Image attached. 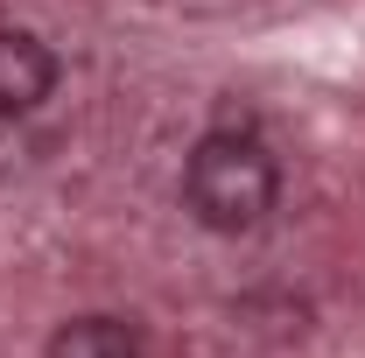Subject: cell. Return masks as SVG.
<instances>
[{
  "label": "cell",
  "mask_w": 365,
  "mask_h": 358,
  "mask_svg": "<svg viewBox=\"0 0 365 358\" xmlns=\"http://www.w3.org/2000/svg\"><path fill=\"white\" fill-rule=\"evenodd\" d=\"M274 155L253 134H211L197 140L190 169H182V197L190 211L211 225V232H253V225L274 211Z\"/></svg>",
  "instance_id": "cell-1"
},
{
  "label": "cell",
  "mask_w": 365,
  "mask_h": 358,
  "mask_svg": "<svg viewBox=\"0 0 365 358\" xmlns=\"http://www.w3.org/2000/svg\"><path fill=\"white\" fill-rule=\"evenodd\" d=\"M49 91H56V56L21 29H0V120L36 113Z\"/></svg>",
  "instance_id": "cell-2"
},
{
  "label": "cell",
  "mask_w": 365,
  "mask_h": 358,
  "mask_svg": "<svg viewBox=\"0 0 365 358\" xmlns=\"http://www.w3.org/2000/svg\"><path fill=\"white\" fill-rule=\"evenodd\" d=\"M49 358H140V344L113 316H78V323H63L49 337Z\"/></svg>",
  "instance_id": "cell-3"
}]
</instances>
